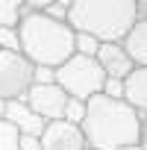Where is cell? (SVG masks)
Masks as SVG:
<instances>
[{
    "instance_id": "cell-5",
    "label": "cell",
    "mask_w": 147,
    "mask_h": 150,
    "mask_svg": "<svg viewBox=\"0 0 147 150\" xmlns=\"http://www.w3.org/2000/svg\"><path fill=\"white\" fill-rule=\"evenodd\" d=\"M35 83V65L18 50H0V97L21 100Z\"/></svg>"
},
{
    "instance_id": "cell-14",
    "label": "cell",
    "mask_w": 147,
    "mask_h": 150,
    "mask_svg": "<svg viewBox=\"0 0 147 150\" xmlns=\"http://www.w3.org/2000/svg\"><path fill=\"white\" fill-rule=\"evenodd\" d=\"M83 118H86V100H77V97H68V103H65V121H71V124H83Z\"/></svg>"
},
{
    "instance_id": "cell-7",
    "label": "cell",
    "mask_w": 147,
    "mask_h": 150,
    "mask_svg": "<svg viewBox=\"0 0 147 150\" xmlns=\"http://www.w3.org/2000/svg\"><path fill=\"white\" fill-rule=\"evenodd\" d=\"M38 138H41V150H88L83 129L65 118L47 121V127Z\"/></svg>"
},
{
    "instance_id": "cell-11",
    "label": "cell",
    "mask_w": 147,
    "mask_h": 150,
    "mask_svg": "<svg viewBox=\"0 0 147 150\" xmlns=\"http://www.w3.org/2000/svg\"><path fill=\"white\" fill-rule=\"evenodd\" d=\"M124 47L129 53V59L135 62V68H147V21H135L132 30L124 35Z\"/></svg>"
},
{
    "instance_id": "cell-17",
    "label": "cell",
    "mask_w": 147,
    "mask_h": 150,
    "mask_svg": "<svg viewBox=\"0 0 147 150\" xmlns=\"http://www.w3.org/2000/svg\"><path fill=\"white\" fill-rule=\"evenodd\" d=\"M100 94H106V97H115V100H124V80L106 77V83H103V91H100Z\"/></svg>"
},
{
    "instance_id": "cell-6",
    "label": "cell",
    "mask_w": 147,
    "mask_h": 150,
    "mask_svg": "<svg viewBox=\"0 0 147 150\" xmlns=\"http://www.w3.org/2000/svg\"><path fill=\"white\" fill-rule=\"evenodd\" d=\"M30 103V109L35 115H41L44 121H59L65 118V103H68V94L59 83H33V88L27 91L24 97Z\"/></svg>"
},
{
    "instance_id": "cell-13",
    "label": "cell",
    "mask_w": 147,
    "mask_h": 150,
    "mask_svg": "<svg viewBox=\"0 0 147 150\" xmlns=\"http://www.w3.org/2000/svg\"><path fill=\"white\" fill-rule=\"evenodd\" d=\"M18 141H21V132L6 118H0V150H18Z\"/></svg>"
},
{
    "instance_id": "cell-10",
    "label": "cell",
    "mask_w": 147,
    "mask_h": 150,
    "mask_svg": "<svg viewBox=\"0 0 147 150\" xmlns=\"http://www.w3.org/2000/svg\"><path fill=\"white\" fill-rule=\"evenodd\" d=\"M124 100L141 118H147V68H135L124 80Z\"/></svg>"
},
{
    "instance_id": "cell-21",
    "label": "cell",
    "mask_w": 147,
    "mask_h": 150,
    "mask_svg": "<svg viewBox=\"0 0 147 150\" xmlns=\"http://www.w3.org/2000/svg\"><path fill=\"white\" fill-rule=\"evenodd\" d=\"M68 3H71V0H59L56 6H50V15H56V18H65V9H68Z\"/></svg>"
},
{
    "instance_id": "cell-23",
    "label": "cell",
    "mask_w": 147,
    "mask_h": 150,
    "mask_svg": "<svg viewBox=\"0 0 147 150\" xmlns=\"http://www.w3.org/2000/svg\"><path fill=\"white\" fill-rule=\"evenodd\" d=\"M144 150H147V118H141V141H138Z\"/></svg>"
},
{
    "instance_id": "cell-4",
    "label": "cell",
    "mask_w": 147,
    "mask_h": 150,
    "mask_svg": "<svg viewBox=\"0 0 147 150\" xmlns=\"http://www.w3.org/2000/svg\"><path fill=\"white\" fill-rule=\"evenodd\" d=\"M56 83L65 88L68 97L91 100L94 94L103 91L106 74H103V68H100V62H97L94 56H80V53H74L65 65L56 68Z\"/></svg>"
},
{
    "instance_id": "cell-24",
    "label": "cell",
    "mask_w": 147,
    "mask_h": 150,
    "mask_svg": "<svg viewBox=\"0 0 147 150\" xmlns=\"http://www.w3.org/2000/svg\"><path fill=\"white\" fill-rule=\"evenodd\" d=\"M6 103H9V100H3V97H0V118L6 115Z\"/></svg>"
},
{
    "instance_id": "cell-9",
    "label": "cell",
    "mask_w": 147,
    "mask_h": 150,
    "mask_svg": "<svg viewBox=\"0 0 147 150\" xmlns=\"http://www.w3.org/2000/svg\"><path fill=\"white\" fill-rule=\"evenodd\" d=\"M21 135H41L44 132V127H47V121L41 118V115H35L33 109H30V103L21 97V100H9L6 103V115H3Z\"/></svg>"
},
{
    "instance_id": "cell-1",
    "label": "cell",
    "mask_w": 147,
    "mask_h": 150,
    "mask_svg": "<svg viewBox=\"0 0 147 150\" xmlns=\"http://www.w3.org/2000/svg\"><path fill=\"white\" fill-rule=\"evenodd\" d=\"M86 144L94 150H121L141 141V115L127 103L106 94L86 100V118L80 124Z\"/></svg>"
},
{
    "instance_id": "cell-12",
    "label": "cell",
    "mask_w": 147,
    "mask_h": 150,
    "mask_svg": "<svg viewBox=\"0 0 147 150\" xmlns=\"http://www.w3.org/2000/svg\"><path fill=\"white\" fill-rule=\"evenodd\" d=\"M27 15V0H0V27H18Z\"/></svg>"
},
{
    "instance_id": "cell-25",
    "label": "cell",
    "mask_w": 147,
    "mask_h": 150,
    "mask_svg": "<svg viewBox=\"0 0 147 150\" xmlns=\"http://www.w3.org/2000/svg\"><path fill=\"white\" fill-rule=\"evenodd\" d=\"M121 150H144L141 144H127V147H121Z\"/></svg>"
},
{
    "instance_id": "cell-2",
    "label": "cell",
    "mask_w": 147,
    "mask_h": 150,
    "mask_svg": "<svg viewBox=\"0 0 147 150\" xmlns=\"http://www.w3.org/2000/svg\"><path fill=\"white\" fill-rule=\"evenodd\" d=\"M21 53L35 68H59L77 53V33L65 18L50 12H27L18 24Z\"/></svg>"
},
{
    "instance_id": "cell-8",
    "label": "cell",
    "mask_w": 147,
    "mask_h": 150,
    "mask_svg": "<svg viewBox=\"0 0 147 150\" xmlns=\"http://www.w3.org/2000/svg\"><path fill=\"white\" fill-rule=\"evenodd\" d=\"M103 68L106 77H115V80H127L129 74L135 71V62L129 59L124 41H103L97 47V56H94Z\"/></svg>"
},
{
    "instance_id": "cell-20",
    "label": "cell",
    "mask_w": 147,
    "mask_h": 150,
    "mask_svg": "<svg viewBox=\"0 0 147 150\" xmlns=\"http://www.w3.org/2000/svg\"><path fill=\"white\" fill-rule=\"evenodd\" d=\"M35 83H56V68H35Z\"/></svg>"
},
{
    "instance_id": "cell-16",
    "label": "cell",
    "mask_w": 147,
    "mask_h": 150,
    "mask_svg": "<svg viewBox=\"0 0 147 150\" xmlns=\"http://www.w3.org/2000/svg\"><path fill=\"white\" fill-rule=\"evenodd\" d=\"M97 47H100V41H97L94 35L77 33V53H80V56H97Z\"/></svg>"
},
{
    "instance_id": "cell-15",
    "label": "cell",
    "mask_w": 147,
    "mask_h": 150,
    "mask_svg": "<svg viewBox=\"0 0 147 150\" xmlns=\"http://www.w3.org/2000/svg\"><path fill=\"white\" fill-rule=\"evenodd\" d=\"M0 50H18L21 53L18 27H0Z\"/></svg>"
},
{
    "instance_id": "cell-22",
    "label": "cell",
    "mask_w": 147,
    "mask_h": 150,
    "mask_svg": "<svg viewBox=\"0 0 147 150\" xmlns=\"http://www.w3.org/2000/svg\"><path fill=\"white\" fill-rule=\"evenodd\" d=\"M135 12L141 21H147V0H135Z\"/></svg>"
},
{
    "instance_id": "cell-18",
    "label": "cell",
    "mask_w": 147,
    "mask_h": 150,
    "mask_svg": "<svg viewBox=\"0 0 147 150\" xmlns=\"http://www.w3.org/2000/svg\"><path fill=\"white\" fill-rule=\"evenodd\" d=\"M59 0H27V12H50V6H56Z\"/></svg>"
},
{
    "instance_id": "cell-19",
    "label": "cell",
    "mask_w": 147,
    "mask_h": 150,
    "mask_svg": "<svg viewBox=\"0 0 147 150\" xmlns=\"http://www.w3.org/2000/svg\"><path fill=\"white\" fill-rule=\"evenodd\" d=\"M18 150H41V138L38 135H21Z\"/></svg>"
},
{
    "instance_id": "cell-3",
    "label": "cell",
    "mask_w": 147,
    "mask_h": 150,
    "mask_svg": "<svg viewBox=\"0 0 147 150\" xmlns=\"http://www.w3.org/2000/svg\"><path fill=\"white\" fill-rule=\"evenodd\" d=\"M65 21L74 27V33H88L103 44L124 41V35L138 21V12L135 0H71Z\"/></svg>"
},
{
    "instance_id": "cell-26",
    "label": "cell",
    "mask_w": 147,
    "mask_h": 150,
    "mask_svg": "<svg viewBox=\"0 0 147 150\" xmlns=\"http://www.w3.org/2000/svg\"><path fill=\"white\" fill-rule=\"evenodd\" d=\"M88 150H94V147H88Z\"/></svg>"
}]
</instances>
